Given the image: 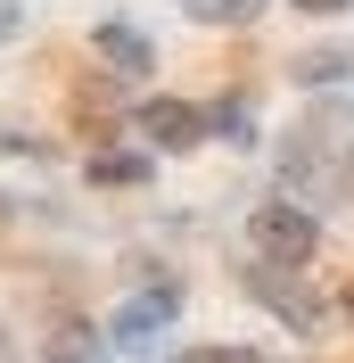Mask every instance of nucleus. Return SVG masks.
Here are the masks:
<instances>
[{
  "label": "nucleus",
  "instance_id": "1",
  "mask_svg": "<svg viewBox=\"0 0 354 363\" xmlns=\"http://www.w3.org/2000/svg\"><path fill=\"white\" fill-rule=\"evenodd\" d=\"M313 240H321V231H313L305 206H256V248H264L272 264H305Z\"/></svg>",
  "mask_w": 354,
  "mask_h": 363
},
{
  "label": "nucleus",
  "instance_id": "2",
  "mask_svg": "<svg viewBox=\"0 0 354 363\" xmlns=\"http://www.w3.org/2000/svg\"><path fill=\"white\" fill-rule=\"evenodd\" d=\"M280 272H288V264H272V256H264V264L247 272V289L264 297V306H272L280 322H297V330H313V322H321V297H313V289H297V281H280Z\"/></svg>",
  "mask_w": 354,
  "mask_h": 363
},
{
  "label": "nucleus",
  "instance_id": "3",
  "mask_svg": "<svg viewBox=\"0 0 354 363\" xmlns=\"http://www.w3.org/2000/svg\"><path fill=\"white\" fill-rule=\"evenodd\" d=\"M140 133L165 140V149H190V140L206 133V116H198V108H181V99H149V108H140Z\"/></svg>",
  "mask_w": 354,
  "mask_h": 363
},
{
  "label": "nucleus",
  "instance_id": "4",
  "mask_svg": "<svg viewBox=\"0 0 354 363\" xmlns=\"http://www.w3.org/2000/svg\"><path fill=\"white\" fill-rule=\"evenodd\" d=\"M173 306H181V289H149V297H132V306L108 322V330H115V347H140L156 322H173Z\"/></svg>",
  "mask_w": 354,
  "mask_h": 363
},
{
  "label": "nucleus",
  "instance_id": "5",
  "mask_svg": "<svg viewBox=\"0 0 354 363\" xmlns=\"http://www.w3.org/2000/svg\"><path fill=\"white\" fill-rule=\"evenodd\" d=\"M91 50H99V58H108L115 74H149V67H156V50L140 42L132 25H99V33H91Z\"/></svg>",
  "mask_w": 354,
  "mask_h": 363
},
{
  "label": "nucleus",
  "instance_id": "6",
  "mask_svg": "<svg viewBox=\"0 0 354 363\" xmlns=\"http://www.w3.org/2000/svg\"><path fill=\"white\" fill-rule=\"evenodd\" d=\"M91 182H99V190H132V182H149V157H140V149H99V157H91Z\"/></svg>",
  "mask_w": 354,
  "mask_h": 363
},
{
  "label": "nucleus",
  "instance_id": "7",
  "mask_svg": "<svg viewBox=\"0 0 354 363\" xmlns=\"http://www.w3.org/2000/svg\"><path fill=\"white\" fill-rule=\"evenodd\" d=\"M256 9H264V0H190V17H198V25H247Z\"/></svg>",
  "mask_w": 354,
  "mask_h": 363
},
{
  "label": "nucleus",
  "instance_id": "8",
  "mask_svg": "<svg viewBox=\"0 0 354 363\" xmlns=\"http://www.w3.org/2000/svg\"><path fill=\"white\" fill-rule=\"evenodd\" d=\"M297 74H305V83H338V74H346V50H313Z\"/></svg>",
  "mask_w": 354,
  "mask_h": 363
},
{
  "label": "nucleus",
  "instance_id": "9",
  "mask_svg": "<svg viewBox=\"0 0 354 363\" xmlns=\"http://www.w3.org/2000/svg\"><path fill=\"white\" fill-rule=\"evenodd\" d=\"M173 363H247L239 347H190V355H173Z\"/></svg>",
  "mask_w": 354,
  "mask_h": 363
},
{
  "label": "nucleus",
  "instance_id": "10",
  "mask_svg": "<svg viewBox=\"0 0 354 363\" xmlns=\"http://www.w3.org/2000/svg\"><path fill=\"white\" fill-rule=\"evenodd\" d=\"M17 33H25V9H17V0H0V42H17Z\"/></svg>",
  "mask_w": 354,
  "mask_h": 363
},
{
  "label": "nucleus",
  "instance_id": "11",
  "mask_svg": "<svg viewBox=\"0 0 354 363\" xmlns=\"http://www.w3.org/2000/svg\"><path fill=\"white\" fill-rule=\"evenodd\" d=\"M297 9H313V17H330V9H346V0H297Z\"/></svg>",
  "mask_w": 354,
  "mask_h": 363
},
{
  "label": "nucleus",
  "instance_id": "12",
  "mask_svg": "<svg viewBox=\"0 0 354 363\" xmlns=\"http://www.w3.org/2000/svg\"><path fill=\"white\" fill-rule=\"evenodd\" d=\"M0 223H8V199H0Z\"/></svg>",
  "mask_w": 354,
  "mask_h": 363
},
{
  "label": "nucleus",
  "instance_id": "13",
  "mask_svg": "<svg viewBox=\"0 0 354 363\" xmlns=\"http://www.w3.org/2000/svg\"><path fill=\"white\" fill-rule=\"evenodd\" d=\"M346 314H354V289H346Z\"/></svg>",
  "mask_w": 354,
  "mask_h": 363
}]
</instances>
